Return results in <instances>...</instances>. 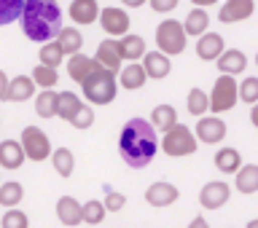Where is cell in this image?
Here are the masks:
<instances>
[{"label":"cell","instance_id":"9","mask_svg":"<svg viewBox=\"0 0 258 228\" xmlns=\"http://www.w3.org/2000/svg\"><path fill=\"white\" fill-rule=\"evenodd\" d=\"M94 59L100 62L102 70L113 72V75H121V70H124V54H121V43L118 40H102L100 46H97V54Z\"/></svg>","mask_w":258,"mask_h":228},{"label":"cell","instance_id":"12","mask_svg":"<svg viewBox=\"0 0 258 228\" xmlns=\"http://www.w3.org/2000/svg\"><path fill=\"white\" fill-rule=\"evenodd\" d=\"M197 140L205 145H218L226 140V124L218 116H205L197 124Z\"/></svg>","mask_w":258,"mask_h":228},{"label":"cell","instance_id":"17","mask_svg":"<svg viewBox=\"0 0 258 228\" xmlns=\"http://www.w3.org/2000/svg\"><path fill=\"white\" fill-rule=\"evenodd\" d=\"M226 51H229V48L223 46V38L218 35V32H207L205 38L197 40V56L205 62H218Z\"/></svg>","mask_w":258,"mask_h":228},{"label":"cell","instance_id":"22","mask_svg":"<svg viewBox=\"0 0 258 228\" xmlns=\"http://www.w3.org/2000/svg\"><path fill=\"white\" fill-rule=\"evenodd\" d=\"M145 81H148V72H145L143 62L126 64V67L121 70V75H118V84L124 86L126 92H137V89H143V86H145Z\"/></svg>","mask_w":258,"mask_h":228},{"label":"cell","instance_id":"14","mask_svg":"<svg viewBox=\"0 0 258 228\" xmlns=\"http://www.w3.org/2000/svg\"><path fill=\"white\" fill-rule=\"evenodd\" d=\"M255 11V3L253 0H226L221 6V11H218V19L223 24H234V22H245L250 19Z\"/></svg>","mask_w":258,"mask_h":228},{"label":"cell","instance_id":"36","mask_svg":"<svg viewBox=\"0 0 258 228\" xmlns=\"http://www.w3.org/2000/svg\"><path fill=\"white\" fill-rule=\"evenodd\" d=\"M24 6H27V0H0V24L22 19Z\"/></svg>","mask_w":258,"mask_h":228},{"label":"cell","instance_id":"41","mask_svg":"<svg viewBox=\"0 0 258 228\" xmlns=\"http://www.w3.org/2000/svg\"><path fill=\"white\" fill-rule=\"evenodd\" d=\"M92 124H94V108H92V105H84L81 113L76 116V121H73V126H76V129H89Z\"/></svg>","mask_w":258,"mask_h":228},{"label":"cell","instance_id":"1","mask_svg":"<svg viewBox=\"0 0 258 228\" xmlns=\"http://www.w3.org/2000/svg\"><path fill=\"white\" fill-rule=\"evenodd\" d=\"M161 142L156 137V126L145 118H129L118 134V156L129 169L148 167L159 153Z\"/></svg>","mask_w":258,"mask_h":228},{"label":"cell","instance_id":"8","mask_svg":"<svg viewBox=\"0 0 258 228\" xmlns=\"http://www.w3.org/2000/svg\"><path fill=\"white\" fill-rule=\"evenodd\" d=\"M129 14L124 11V8L118 6H105L102 8V16H100V27L105 30V35L110 38H126L129 35Z\"/></svg>","mask_w":258,"mask_h":228},{"label":"cell","instance_id":"6","mask_svg":"<svg viewBox=\"0 0 258 228\" xmlns=\"http://www.w3.org/2000/svg\"><path fill=\"white\" fill-rule=\"evenodd\" d=\"M237 97H239L237 78L221 75V78L215 81L213 92H210V110H213V116H221V113L231 110L234 105H237Z\"/></svg>","mask_w":258,"mask_h":228},{"label":"cell","instance_id":"40","mask_svg":"<svg viewBox=\"0 0 258 228\" xmlns=\"http://www.w3.org/2000/svg\"><path fill=\"white\" fill-rule=\"evenodd\" d=\"M102 191H105V199H102L105 209H108V212H121V209H124V204H126V196H124V193L113 191L110 185H105Z\"/></svg>","mask_w":258,"mask_h":228},{"label":"cell","instance_id":"28","mask_svg":"<svg viewBox=\"0 0 258 228\" xmlns=\"http://www.w3.org/2000/svg\"><path fill=\"white\" fill-rule=\"evenodd\" d=\"M84 105L86 102L81 100L76 92H59V118H64V121H70V124H73Z\"/></svg>","mask_w":258,"mask_h":228},{"label":"cell","instance_id":"29","mask_svg":"<svg viewBox=\"0 0 258 228\" xmlns=\"http://www.w3.org/2000/svg\"><path fill=\"white\" fill-rule=\"evenodd\" d=\"M56 40H59V46L64 48V54H68V56H78L81 48H84V35H81L78 27H64L62 35Z\"/></svg>","mask_w":258,"mask_h":228},{"label":"cell","instance_id":"10","mask_svg":"<svg viewBox=\"0 0 258 228\" xmlns=\"http://www.w3.org/2000/svg\"><path fill=\"white\" fill-rule=\"evenodd\" d=\"M229 199H231V188H229V183H223V180L205 183V188L199 191V204L205 209H221Z\"/></svg>","mask_w":258,"mask_h":228},{"label":"cell","instance_id":"34","mask_svg":"<svg viewBox=\"0 0 258 228\" xmlns=\"http://www.w3.org/2000/svg\"><path fill=\"white\" fill-rule=\"evenodd\" d=\"M210 110V94L202 92V89H191L188 92V113L197 118H205Z\"/></svg>","mask_w":258,"mask_h":228},{"label":"cell","instance_id":"45","mask_svg":"<svg viewBox=\"0 0 258 228\" xmlns=\"http://www.w3.org/2000/svg\"><path fill=\"white\" fill-rule=\"evenodd\" d=\"M250 124L258 129V105H255V108H250Z\"/></svg>","mask_w":258,"mask_h":228},{"label":"cell","instance_id":"33","mask_svg":"<svg viewBox=\"0 0 258 228\" xmlns=\"http://www.w3.org/2000/svg\"><path fill=\"white\" fill-rule=\"evenodd\" d=\"M64 48L59 46V40H54V43H46V46H40V64H46V67H51L56 70L59 64L64 62Z\"/></svg>","mask_w":258,"mask_h":228},{"label":"cell","instance_id":"23","mask_svg":"<svg viewBox=\"0 0 258 228\" xmlns=\"http://www.w3.org/2000/svg\"><path fill=\"white\" fill-rule=\"evenodd\" d=\"M183 27H185V35H194V38H205L207 35V27H210V16L205 8H191L188 16H185V22H183Z\"/></svg>","mask_w":258,"mask_h":228},{"label":"cell","instance_id":"16","mask_svg":"<svg viewBox=\"0 0 258 228\" xmlns=\"http://www.w3.org/2000/svg\"><path fill=\"white\" fill-rule=\"evenodd\" d=\"M56 217H59L62 225L76 228V225L84 223V204H81L78 199H73V196H62L59 201H56Z\"/></svg>","mask_w":258,"mask_h":228},{"label":"cell","instance_id":"21","mask_svg":"<svg viewBox=\"0 0 258 228\" xmlns=\"http://www.w3.org/2000/svg\"><path fill=\"white\" fill-rule=\"evenodd\" d=\"M218 64V70H221V75H231V78H237L242 70L247 67V56L239 51V48H229L221 59L215 62Z\"/></svg>","mask_w":258,"mask_h":228},{"label":"cell","instance_id":"18","mask_svg":"<svg viewBox=\"0 0 258 228\" xmlns=\"http://www.w3.org/2000/svg\"><path fill=\"white\" fill-rule=\"evenodd\" d=\"M35 89H38V84L32 81V75H16V78H11V86H8L3 102H24V100H32V97H35Z\"/></svg>","mask_w":258,"mask_h":228},{"label":"cell","instance_id":"30","mask_svg":"<svg viewBox=\"0 0 258 228\" xmlns=\"http://www.w3.org/2000/svg\"><path fill=\"white\" fill-rule=\"evenodd\" d=\"M237 191L239 193H255L258 191V164H245L237 175Z\"/></svg>","mask_w":258,"mask_h":228},{"label":"cell","instance_id":"2","mask_svg":"<svg viewBox=\"0 0 258 228\" xmlns=\"http://www.w3.org/2000/svg\"><path fill=\"white\" fill-rule=\"evenodd\" d=\"M22 32L27 35V40L46 46L54 43V38L62 35V8L54 0H27L22 14Z\"/></svg>","mask_w":258,"mask_h":228},{"label":"cell","instance_id":"26","mask_svg":"<svg viewBox=\"0 0 258 228\" xmlns=\"http://www.w3.org/2000/svg\"><path fill=\"white\" fill-rule=\"evenodd\" d=\"M121 43V54H124V62H137V59H145V40L140 38V35H135V32H129L126 38H121L118 40Z\"/></svg>","mask_w":258,"mask_h":228},{"label":"cell","instance_id":"25","mask_svg":"<svg viewBox=\"0 0 258 228\" xmlns=\"http://www.w3.org/2000/svg\"><path fill=\"white\" fill-rule=\"evenodd\" d=\"M242 167L245 164H242V156L237 148H221L215 153V169H221L223 175H239Z\"/></svg>","mask_w":258,"mask_h":228},{"label":"cell","instance_id":"47","mask_svg":"<svg viewBox=\"0 0 258 228\" xmlns=\"http://www.w3.org/2000/svg\"><path fill=\"white\" fill-rule=\"evenodd\" d=\"M255 64H258V54H255Z\"/></svg>","mask_w":258,"mask_h":228},{"label":"cell","instance_id":"37","mask_svg":"<svg viewBox=\"0 0 258 228\" xmlns=\"http://www.w3.org/2000/svg\"><path fill=\"white\" fill-rule=\"evenodd\" d=\"M105 215H108V209H105L102 201L92 199V201H86V204H84V223L86 225H100L105 220Z\"/></svg>","mask_w":258,"mask_h":228},{"label":"cell","instance_id":"43","mask_svg":"<svg viewBox=\"0 0 258 228\" xmlns=\"http://www.w3.org/2000/svg\"><path fill=\"white\" fill-rule=\"evenodd\" d=\"M8 86H11V78L6 75V70H0V100H3V97H6Z\"/></svg>","mask_w":258,"mask_h":228},{"label":"cell","instance_id":"46","mask_svg":"<svg viewBox=\"0 0 258 228\" xmlns=\"http://www.w3.org/2000/svg\"><path fill=\"white\" fill-rule=\"evenodd\" d=\"M245 228H258V217H255V220H250V223H247Z\"/></svg>","mask_w":258,"mask_h":228},{"label":"cell","instance_id":"31","mask_svg":"<svg viewBox=\"0 0 258 228\" xmlns=\"http://www.w3.org/2000/svg\"><path fill=\"white\" fill-rule=\"evenodd\" d=\"M51 164H54L59 177H70L73 169H76V156H73L70 148H56L54 156H51Z\"/></svg>","mask_w":258,"mask_h":228},{"label":"cell","instance_id":"11","mask_svg":"<svg viewBox=\"0 0 258 228\" xmlns=\"http://www.w3.org/2000/svg\"><path fill=\"white\" fill-rule=\"evenodd\" d=\"M68 14L70 19L78 24V27H89V24L100 22L102 16V8L97 0H73V3L68 6Z\"/></svg>","mask_w":258,"mask_h":228},{"label":"cell","instance_id":"20","mask_svg":"<svg viewBox=\"0 0 258 228\" xmlns=\"http://www.w3.org/2000/svg\"><path fill=\"white\" fill-rule=\"evenodd\" d=\"M143 67H145V72H148V78L161 81V78L169 75L172 62H169V56L161 54V51H148V54H145V59H143Z\"/></svg>","mask_w":258,"mask_h":228},{"label":"cell","instance_id":"7","mask_svg":"<svg viewBox=\"0 0 258 228\" xmlns=\"http://www.w3.org/2000/svg\"><path fill=\"white\" fill-rule=\"evenodd\" d=\"M22 148L24 153H27V159L30 161H46L48 156H54V150H51V142H48V137L43 129H38V126H24V132H22Z\"/></svg>","mask_w":258,"mask_h":228},{"label":"cell","instance_id":"19","mask_svg":"<svg viewBox=\"0 0 258 228\" xmlns=\"http://www.w3.org/2000/svg\"><path fill=\"white\" fill-rule=\"evenodd\" d=\"M24 161H27V153H24L22 142L16 140H3L0 142V167L8 169V172H14V169H19Z\"/></svg>","mask_w":258,"mask_h":228},{"label":"cell","instance_id":"32","mask_svg":"<svg viewBox=\"0 0 258 228\" xmlns=\"http://www.w3.org/2000/svg\"><path fill=\"white\" fill-rule=\"evenodd\" d=\"M24 199V188H22V183H14V180H8L0 185V204H3L6 209H16V204Z\"/></svg>","mask_w":258,"mask_h":228},{"label":"cell","instance_id":"13","mask_svg":"<svg viewBox=\"0 0 258 228\" xmlns=\"http://www.w3.org/2000/svg\"><path fill=\"white\" fill-rule=\"evenodd\" d=\"M100 70H102L100 62L92 59V56H86V54H78V56H70L68 59V75L81 86H84L92 75H97Z\"/></svg>","mask_w":258,"mask_h":228},{"label":"cell","instance_id":"24","mask_svg":"<svg viewBox=\"0 0 258 228\" xmlns=\"http://www.w3.org/2000/svg\"><path fill=\"white\" fill-rule=\"evenodd\" d=\"M151 124L156 126V132H172V129L177 126V110L172 108V105H156L151 113Z\"/></svg>","mask_w":258,"mask_h":228},{"label":"cell","instance_id":"4","mask_svg":"<svg viewBox=\"0 0 258 228\" xmlns=\"http://www.w3.org/2000/svg\"><path fill=\"white\" fill-rule=\"evenodd\" d=\"M185 43H188V35H185V27L183 22H175V19H164L156 27V46L161 54L167 56H177L185 51Z\"/></svg>","mask_w":258,"mask_h":228},{"label":"cell","instance_id":"44","mask_svg":"<svg viewBox=\"0 0 258 228\" xmlns=\"http://www.w3.org/2000/svg\"><path fill=\"white\" fill-rule=\"evenodd\" d=\"M188 228H210V225H207V220H205V217L199 215V217H194V220L188 223Z\"/></svg>","mask_w":258,"mask_h":228},{"label":"cell","instance_id":"3","mask_svg":"<svg viewBox=\"0 0 258 228\" xmlns=\"http://www.w3.org/2000/svg\"><path fill=\"white\" fill-rule=\"evenodd\" d=\"M118 75H113L108 70H100L97 75H92L84 86V97L89 105H110L118 94Z\"/></svg>","mask_w":258,"mask_h":228},{"label":"cell","instance_id":"15","mask_svg":"<svg viewBox=\"0 0 258 228\" xmlns=\"http://www.w3.org/2000/svg\"><path fill=\"white\" fill-rule=\"evenodd\" d=\"M177 196H180V191L175 188L172 183H164V180H159V183H151L148 185V191H145V201H148L151 207H169V204H175Z\"/></svg>","mask_w":258,"mask_h":228},{"label":"cell","instance_id":"39","mask_svg":"<svg viewBox=\"0 0 258 228\" xmlns=\"http://www.w3.org/2000/svg\"><path fill=\"white\" fill-rule=\"evenodd\" d=\"M0 225L3 228H30V217L22 212V209H8L0 217Z\"/></svg>","mask_w":258,"mask_h":228},{"label":"cell","instance_id":"38","mask_svg":"<svg viewBox=\"0 0 258 228\" xmlns=\"http://www.w3.org/2000/svg\"><path fill=\"white\" fill-rule=\"evenodd\" d=\"M239 100L247 102L250 108H255V105H258V78L255 75H250V78H245L239 84Z\"/></svg>","mask_w":258,"mask_h":228},{"label":"cell","instance_id":"27","mask_svg":"<svg viewBox=\"0 0 258 228\" xmlns=\"http://www.w3.org/2000/svg\"><path fill=\"white\" fill-rule=\"evenodd\" d=\"M35 113L40 118H59V92H40L35 97Z\"/></svg>","mask_w":258,"mask_h":228},{"label":"cell","instance_id":"35","mask_svg":"<svg viewBox=\"0 0 258 228\" xmlns=\"http://www.w3.org/2000/svg\"><path fill=\"white\" fill-rule=\"evenodd\" d=\"M32 81H35L43 92H54V86L59 84V72L51 70V67H46V64H38V67L32 70Z\"/></svg>","mask_w":258,"mask_h":228},{"label":"cell","instance_id":"5","mask_svg":"<svg viewBox=\"0 0 258 228\" xmlns=\"http://www.w3.org/2000/svg\"><path fill=\"white\" fill-rule=\"evenodd\" d=\"M197 134L191 132L188 126L177 124L172 132H167L164 137H161V150L167 153L169 159H183V156H194L197 153Z\"/></svg>","mask_w":258,"mask_h":228},{"label":"cell","instance_id":"42","mask_svg":"<svg viewBox=\"0 0 258 228\" xmlns=\"http://www.w3.org/2000/svg\"><path fill=\"white\" fill-rule=\"evenodd\" d=\"M153 11H161V14H167V11H175L177 8V0H167V3H161V0H153L151 3Z\"/></svg>","mask_w":258,"mask_h":228}]
</instances>
